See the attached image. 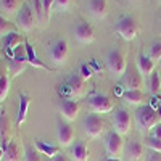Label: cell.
<instances>
[{"instance_id": "obj_1", "label": "cell", "mask_w": 161, "mask_h": 161, "mask_svg": "<svg viewBox=\"0 0 161 161\" xmlns=\"http://www.w3.org/2000/svg\"><path fill=\"white\" fill-rule=\"evenodd\" d=\"M116 32L121 36V39L126 40V42H130V40H134L139 32H140V26L137 23V19L134 16H121L118 21H116Z\"/></svg>"}, {"instance_id": "obj_2", "label": "cell", "mask_w": 161, "mask_h": 161, "mask_svg": "<svg viewBox=\"0 0 161 161\" xmlns=\"http://www.w3.org/2000/svg\"><path fill=\"white\" fill-rule=\"evenodd\" d=\"M106 66H108V71L113 76H123L127 69V60L126 55L119 48H111L106 53Z\"/></svg>"}, {"instance_id": "obj_3", "label": "cell", "mask_w": 161, "mask_h": 161, "mask_svg": "<svg viewBox=\"0 0 161 161\" xmlns=\"http://www.w3.org/2000/svg\"><path fill=\"white\" fill-rule=\"evenodd\" d=\"M136 123L140 130H152L158 124V114L148 105H142L136 111Z\"/></svg>"}, {"instance_id": "obj_4", "label": "cell", "mask_w": 161, "mask_h": 161, "mask_svg": "<svg viewBox=\"0 0 161 161\" xmlns=\"http://www.w3.org/2000/svg\"><path fill=\"white\" fill-rule=\"evenodd\" d=\"M105 148L108 158H119L124 153V139L118 132L111 130L105 139Z\"/></svg>"}, {"instance_id": "obj_5", "label": "cell", "mask_w": 161, "mask_h": 161, "mask_svg": "<svg viewBox=\"0 0 161 161\" xmlns=\"http://www.w3.org/2000/svg\"><path fill=\"white\" fill-rule=\"evenodd\" d=\"M86 90V79L76 73L69 74L66 77V92L71 97V100H77L84 95Z\"/></svg>"}, {"instance_id": "obj_6", "label": "cell", "mask_w": 161, "mask_h": 161, "mask_svg": "<svg viewBox=\"0 0 161 161\" xmlns=\"http://www.w3.org/2000/svg\"><path fill=\"white\" fill-rule=\"evenodd\" d=\"M113 126H114V132H118L119 136H127L130 126H132V118L129 114L127 110L119 108L113 113Z\"/></svg>"}, {"instance_id": "obj_7", "label": "cell", "mask_w": 161, "mask_h": 161, "mask_svg": "<svg viewBox=\"0 0 161 161\" xmlns=\"http://www.w3.org/2000/svg\"><path fill=\"white\" fill-rule=\"evenodd\" d=\"M84 130L86 134L90 137V139H98L103 130H105V123H103V119L95 114V113H90L84 118Z\"/></svg>"}, {"instance_id": "obj_8", "label": "cell", "mask_w": 161, "mask_h": 161, "mask_svg": "<svg viewBox=\"0 0 161 161\" xmlns=\"http://www.w3.org/2000/svg\"><path fill=\"white\" fill-rule=\"evenodd\" d=\"M18 28L26 31V32H29L34 29V26H36V15H34V10L29 3H23V7L19 8L18 11Z\"/></svg>"}, {"instance_id": "obj_9", "label": "cell", "mask_w": 161, "mask_h": 161, "mask_svg": "<svg viewBox=\"0 0 161 161\" xmlns=\"http://www.w3.org/2000/svg\"><path fill=\"white\" fill-rule=\"evenodd\" d=\"M89 106L90 110L95 114H103V113H110L113 110V100L108 95H103V93H97V95H92L89 98Z\"/></svg>"}, {"instance_id": "obj_10", "label": "cell", "mask_w": 161, "mask_h": 161, "mask_svg": "<svg viewBox=\"0 0 161 161\" xmlns=\"http://www.w3.org/2000/svg\"><path fill=\"white\" fill-rule=\"evenodd\" d=\"M68 55H69V47H68V42H66L64 39L57 40V42L50 47V60L55 64H63L68 60Z\"/></svg>"}, {"instance_id": "obj_11", "label": "cell", "mask_w": 161, "mask_h": 161, "mask_svg": "<svg viewBox=\"0 0 161 161\" xmlns=\"http://www.w3.org/2000/svg\"><path fill=\"white\" fill-rule=\"evenodd\" d=\"M74 36L80 44H92L95 40V29L87 21H79L74 28Z\"/></svg>"}, {"instance_id": "obj_12", "label": "cell", "mask_w": 161, "mask_h": 161, "mask_svg": "<svg viewBox=\"0 0 161 161\" xmlns=\"http://www.w3.org/2000/svg\"><path fill=\"white\" fill-rule=\"evenodd\" d=\"M57 140L61 147H69L74 140V129L68 121H60L57 126Z\"/></svg>"}, {"instance_id": "obj_13", "label": "cell", "mask_w": 161, "mask_h": 161, "mask_svg": "<svg viewBox=\"0 0 161 161\" xmlns=\"http://www.w3.org/2000/svg\"><path fill=\"white\" fill-rule=\"evenodd\" d=\"M60 113L68 123H71L79 114V103L71 98H63L60 102Z\"/></svg>"}, {"instance_id": "obj_14", "label": "cell", "mask_w": 161, "mask_h": 161, "mask_svg": "<svg viewBox=\"0 0 161 161\" xmlns=\"http://www.w3.org/2000/svg\"><path fill=\"white\" fill-rule=\"evenodd\" d=\"M143 76L139 73V71H127L126 76H124V90H140L142 86H143Z\"/></svg>"}, {"instance_id": "obj_15", "label": "cell", "mask_w": 161, "mask_h": 161, "mask_svg": "<svg viewBox=\"0 0 161 161\" xmlns=\"http://www.w3.org/2000/svg\"><path fill=\"white\" fill-rule=\"evenodd\" d=\"M0 145L3 148V159L2 161H21L19 148L13 140H3Z\"/></svg>"}, {"instance_id": "obj_16", "label": "cell", "mask_w": 161, "mask_h": 161, "mask_svg": "<svg viewBox=\"0 0 161 161\" xmlns=\"http://www.w3.org/2000/svg\"><path fill=\"white\" fill-rule=\"evenodd\" d=\"M136 66H137V71L142 74V76H150L152 73H155V61L148 57L142 53V55H137V60H136Z\"/></svg>"}, {"instance_id": "obj_17", "label": "cell", "mask_w": 161, "mask_h": 161, "mask_svg": "<svg viewBox=\"0 0 161 161\" xmlns=\"http://www.w3.org/2000/svg\"><path fill=\"white\" fill-rule=\"evenodd\" d=\"M89 11L95 18H105L108 15V2L106 0H89Z\"/></svg>"}, {"instance_id": "obj_18", "label": "cell", "mask_w": 161, "mask_h": 161, "mask_svg": "<svg viewBox=\"0 0 161 161\" xmlns=\"http://www.w3.org/2000/svg\"><path fill=\"white\" fill-rule=\"evenodd\" d=\"M28 60H23V58H16V57H13V55H8L7 58V66H8V71L11 76H19L24 69H26V66H28Z\"/></svg>"}, {"instance_id": "obj_19", "label": "cell", "mask_w": 161, "mask_h": 161, "mask_svg": "<svg viewBox=\"0 0 161 161\" xmlns=\"http://www.w3.org/2000/svg\"><path fill=\"white\" fill-rule=\"evenodd\" d=\"M29 105H31V98L26 93H19V106H18V114H16V126H21L26 118H28V111H29Z\"/></svg>"}, {"instance_id": "obj_20", "label": "cell", "mask_w": 161, "mask_h": 161, "mask_svg": "<svg viewBox=\"0 0 161 161\" xmlns=\"http://www.w3.org/2000/svg\"><path fill=\"white\" fill-rule=\"evenodd\" d=\"M34 147H36V150H37L39 153H42V155H45V156H48V158H53V156H57V155L60 153L58 147L52 145V143H47V142L40 140V139H36V140H34Z\"/></svg>"}, {"instance_id": "obj_21", "label": "cell", "mask_w": 161, "mask_h": 161, "mask_svg": "<svg viewBox=\"0 0 161 161\" xmlns=\"http://www.w3.org/2000/svg\"><path fill=\"white\" fill-rule=\"evenodd\" d=\"M126 155L130 161H139L143 156V145L139 140H130L126 145Z\"/></svg>"}, {"instance_id": "obj_22", "label": "cell", "mask_w": 161, "mask_h": 161, "mask_svg": "<svg viewBox=\"0 0 161 161\" xmlns=\"http://www.w3.org/2000/svg\"><path fill=\"white\" fill-rule=\"evenodd\" d=\"M89 156H90V153H89V148L86 143L76 142L71 145V158L74 161H87Z\"/></svg>"}, {"instance_id": "obj_23", "label": "cell", "mask_w": 161, "mask_h": 161, "mask_svg": "<svg viewBox=\"0 0 161 161\" xmlns=\"http://www.w3.org/2000/svg\"><path fill=\"white\" fill-rule=\"evenodd\" d=\"M24 47H26V55H28V63H29L31 66H34V68H40V69H48V71H52L50 66H47V64H44L42 61H40V58L37 57V53L34 52V48H32V45H31L29 42H24Z\"/></svg>"}, {"instance_id": "obj_24", "label": "cell", "mask_w": 161, "mask_h": 161, "mask_svg": "<svg viewBox=\"0 0 161 161\" xmlns=\"http://www.w3.org/2000/svg\"><path fill=\"white\" fill-rule=\"evenodd\" d=\"M121 97H123V100L127 102L129 105H140L143 102L142 90H124Z\"/></svg>"}, {"instance_id": "obj_25", "label": "cell", "mask_w": 161, "mask_h": 161, "mask_svg": "<svg viewBox=\"0 0 161 161\" xmlns=\"http://www.w3.org/2000/svg\"><path fill=\"white\" fill-rule=\"evenodd\" d=\"M19 0H0V10L3 11V15H15L16 11H19Z\"/></svg>"}, {"instance_id": "obj_26", "label": "cell", "mask_w": 161, "mask_h": 161, "mask_svg": "<svg viewBox=\"0 0 161 161\" xmlns=\"http://www.w3.org/2000/svg\"><path fill=\"white\" fill-rule=\"evenodd\" d=\"M21 44H23V40H21V37H19L18 32H11L7 37H3V47H5L7 52H13L16 47H19Z\"/></svg>"}, {"instance_id": "obj_27", "label": "cell", "mask_w": 161, "mask_h": 161, "mask_svg": "<svg viewBox=\"0 0 161 161\" xmlns=\"http://www.w3.org/2000/svg\"><path fill=\"white\" fill-rule=\"evenodd\" d=\"M11 32H16V28L13 26L5 16L0 15V37H7Z\"/></svg>"}, {"instance_id": "obj_28", "label": "cell", "mask_w": 161, "mask_h": 161, "mask_svg": "<svg viewBox=\"0 0 161 161\" xmlns=\"http://www.w3.org/2000/svg\"><path fill=\"white\" fill-rule=\"evenodd\" d=\"M148 89L152 93H158L161 89V76L158 73H152L148 77Z\"/></svg>"}, {"instance_id": "obj_29", "label": "cell", "mask_w": 161, "mask_h": 161, "mask_svg": "<svg viewBox=\"0 0 161 161\" xmlns=\"http://www.w3.org/2000/svg\"><path fill=\"white\" fill-rule=\"evenodd\" d=\"M31 7L34 10V15L37 18L39 23H45L44 19V5H42V0H31Z\"/></svg>"}, {"instance_id": "obj_30", "label": "cell", "mask_w": 161, "mask_h": 161, "mask_svg": "<svg viewBox=\"0 0 161 161\" xmlns=\"http://www.w3.org/2000/svg\"><path fill=\"white\" fill-rule=\"evenodd\" d=\"M153 61H159L161 60V40H156V42H153L148 48V53H147Z\"/></svg>"}, {"instance_id": "obj_31", "label": "cell", "mask_w": 161, "mask_h": 161, "mask_svg": "<svg viewBox=\"0 0 161 161\" xmlns=\"http://www.w3.org/2000/svg\"><path fill=\"white\" fill-rule=\"evenodd\" d=\"M145 147L148 150H155V152H161V140L150 136V137H147L145 139Z\"/></svg>"}, {"instance_id": "obj_32", "label": "cell", "mask_w": 161, "mask_h": 161, "mask_svg": "<svg viewBox=\"0 0 161 161\" xmlns=\"http://www.w3.org/2000/svg\"><path fill=\"white\" fill-rule=\"evenodd\" d=\"M24 158H26V161H42V159H40L39 152L36 148H32V147H28V148H26Z\"/></svg>"}, {"instance_id": "obj_33", "label": "cell", "mask_w": 161, "mask_h": 161, "mask_svg": "<svg viewBox=\"0 0 161 161\" xmlns=\"http://www.w3.org/2000/svg\"><path fill=\"white\" fill-rule=\"evenodd\" d=\"M8 90H10V82H8V76L3 74L2 77H0V93H2V97L7 98L8 95Z\"/></svg>"}, {"instance_id": "obj_34", "label": "cell", "mask_w": 161, "mask_h": 161, "mask_svg": "<svg viewBox=\"0 0 161 161\" xmlns=\"http://www.w3.org/2000/svg\"><path fill=\"white\" fill-rule=\"evenodd\" d=\"M42 5H44V19L47 21L52 15L53 5H57V3H55V0H42Z\"/></svg>"}, {"instance_id": "obj_35", "label": "cell", "mask_w": 161, "mask_h": 161, "mask_svg": "<svg viewBox=\"0 0 161 161\" xmlns=\"http://www.w3.org/2000/svg\"><path fill=\"white\" fill-rule=\"evenodd\" d=\"M145 161H161V152L148 150V153L145 155Z\"/></svg>"}, {"instance_id": "obj_36", "label": "cell", "mask_w": 161, "mask_h": 161, "mask_svg": "<svg viewBox=\"0 0 161 161\" xmlns=\"http://www.w3.org/2000/svg\"><path fill=\"white\" fill-rule=\"evenodd\" d=\"M152 136L161 140V124H156V126L152 129Z\"/></svg>"}, {"instance_id": "obj_37", "label": "cell", "mask_w": 161, "mask_h": 161, "mask_svg": "<svg viewBox=\"0 0 161 161\" xmlns=\"http://www.w3.org/2000/svg\"><path fill=\"white\" fill-rule=\"evenodd\" d=\"M69 2H71V0H55V3H57L61 10H66V8H68V7H69Z\"/></svg>"}, {"instance_id": "obj_38", "label": "cell", "mask_w": 161, "mask_h": 161, "mask_svg": "<svg viewBox=\"0 0 161 161\" xmlns=\"http://www.w3.org/2000/svg\"><path fill=\"white\" fill-rule=\"evenodd\" d=\"M90 76H92V71L84 64V66H82V77H84V79H89Z\"/></svg>"}, {"instance_id": "obj_39", "label": "cell", "mask_w": 161, "mask_h": 161, "mask_svg": "<svg viewBox=\"0 0 161 161\" xmlns=\"http://www.w3.org/2000/svg\"><path fill=\"white\" fill-rule=\"evenodd\" d=\"M50 161H69L68 158H66L64 155H61V153H58L57 156H53V158H50Z\"/></svg>"}, {"instance_id": "obj_40", "label": "cell", "mask_w": 161, "mask_h": 161, "mask_svg": "<svg viewBox=\"0 0 161 161\" xmlns=\"http://www.w3.org/2000/svg\"><path fill=\"white\" fill-rule=\"evenodd\" d=\"M3 159V148H2V145H0V161Z\"/></svg>"}, {"instance_id": "obj_41", "label": "cell", "mask_w": 161, "mask_h": 161, "mask_svg": "<svg viewBox=\"0 0 161 161\" xmlns=\"http://www.w3.org/2000/svg\"><path fill=\"white\" fill-rule=\"evenodd\" d=\"M105 161H121V159L119 158H106Z\"/></svg>"}, {"instance_id": "obj_42", "label": "cell", "mask_w": 161, "mask_h": 161, "mask_svg": "<svg viewBox=\"0 0 161 161\" xmlns=\"http://www.w3.org/2000/svg\"><path fill=\"white\" fill-rule=\"evenodd\" d=\"M3 100H5V98H3V97H2V93H0V103H2V102H3Z\"/></svg>"}, {"instance_id": "obj_43", "label": "cell", "mask_w": 161, "mask_h": 161, "mask_svg": "<svg viewBox=\"0 0 161 161\" xmlns=\"http://www.w3.org/2000/svg\"><path fill=\"white\" fill-rule=\"evenodd\" d=\"M129 2H139V0H129Z\"/></svg>"}, {"instance_id": "obj_44", "label": "cell", "mask_w": 161, "mask_h": 161, "mask_svg": "<svg viewBox=\"0 0 161 161\" xmlns=\"http://www.w3.org/2000/svg\"><path fill=\"white\" fill-rule=\"evenodd\" d=\"M2 76H3V74H2V69H0V77H2Z\"/></svg>"}, {"instance_id": "obj_45", "label": "cell", "mask_w": 161, "mask_h": 161, "mask_svg": "<svg viewBox=\"0 0 161 161\" xmlns=\"http://www.w3.org/2000/svg\"><path fill=\"white\" fill-rule=\"evenodd\" d=\"M159 114H161V108H159Z\"/></svg>"}, {"instance_id": "obj_46", "label": "cell", "mask_w": 161, "mask_h": 161, "mask_svg": "<svg viewBox=\"0 0 161 161\" xmlns=\"http://www.w3.org/2000/svg\"><path fill=\"white\" fill-rule=\"evenodd\" d=\"M159 64H161V60H159Z\"/></svg>"}]
</instances>
